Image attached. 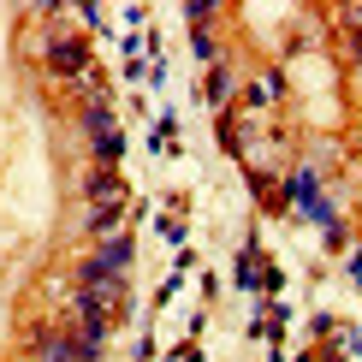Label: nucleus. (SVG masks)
<instances>
[{"label": "nucleus", "mask_w": 362, "mask_h": 362, "mask_svg": "<svg viewBox=\"0 0 362 362\" xmlns=\"http://www.w3.org/2000/svg\"><path fill=\"white\" fill-rule=\"evenodd\" d=\"M356 279H362V255H356Z\"/></svg>", "instance_id": "nucleus-2"}, {"label": "nucleus", "mask_w": 362, "mask_h": 362, "mask_svg": "<svg viewBox=\"0 0 362 362\" xmlns=\"http://www.w3.org/2000/svg\"><path fill=\"white\" fill-rule=\"evenodd\" d=\"M54 71H66V78L83 71V48H78V42H59V48H54Z\"/></svg>", "instance_id": "nucleus-1"}]
</instances>
